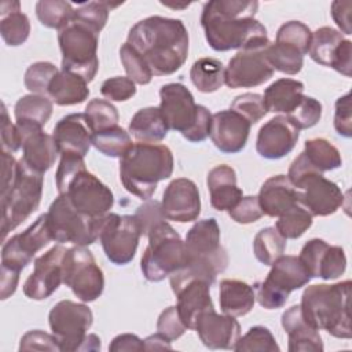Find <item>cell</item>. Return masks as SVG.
Here are the masks:
<instances>
[{"label": "cell", "mask_w": 352, "mask_h": 352, "mask_svg": "<svg viewBox=\"0 0 352 352\" xmlns=\"http://www.w3.org/2000/svg\"><path fill=\"white\" fill-rule=\"evenodd\" d=\"M257 8L256 0H210L205 3L201 26L209 47L223 52L270 43L265 26L254 18Z\"/></svg>", "instance_id": "obj_1"}, {"label": "cell", "mask_w": 352, "mask_h": 352, "mask_svg": "<svg viewBox=\"0 0 352 352\" xmlns=\"http://www.w3.org/2000/svg\"><path fill=\"white\" fill-rule=\"evenodd\" d=\"M188 32L180 19L161 15L136 22L126 43L144 59L153 76L177 72L188 56Z\"/></svg>", "instance_id": "obj_2"}, {"label": "cell", "mask_w": 352, "mask_h": 352, "mask_svg": "<svg viewBox=\"0 0 352 352\" xmlns=\"http://www.w3.org/2000/svg\"><path fill=\"white\" fill-rule=\"evenodd\" d=\"M173 154L165 144L135 143L120 158V180L124 188L147 201L157 184L173 173Z\"/></svg>", "instance_id": "obj_3"}, {"label": "cell", "mask_w": 352, "mask_h": 352, "mask_svg": "<svg viewBox=\"0 0 352 352\" xmlns=\"http://www.w3.org/2000/svg\"><path fill=\"white\" fill-rule=\"evenodd\" d=\"M351 286L349 279L333 285L308 286L298 304L302 318L316 330H326L337 338H351Z\"/></svg>", "instance_id": "obj_4"}, {"label": "cell", "mask_w": 352, "mask_h": 352, "mask_svg": "<svg viewBox=\"0 0 352 352\" xmlns=\"http://www.w3.org/2000/svg\"><path fill=\"white\" fill-rule=\"evenodd\" d=\"M184 248L186 264L169 279L198 278L213 285L228 265V254L220 243V227L213 217L199 220L188 230Z\"/></svg>", "instance_id": "obj_5"}, {"label": "cell", "mask_w": 352, "mask_h": 352, "mask_svg": "<svg viewBox=\"0 0 352 352\" xmlns=\"http://www.w3.org/2000/svg\"><path fill=\"white\" fill-rule=\"evenodd\" d=\"M287 179L298 190L300 204L312 216H330L344 204L345 198L341 188L316 170L304 153H300L290 164Z\"/></svg>", "instance_id": "obj_6"}, {"label": "cell", "mask_w": 352, "mask_h": 352, "mask_svg": "<svg viewBox=\"0 0 352 352\" xmlns=\"http://www.w3.org/2000/svg\"><path fill=\"white\" fill-rule=\"evenodd\" d=\"M44 175L30 169L22 160L16 164L15 179L0 192L1 199V235L6 241L8 232L21 226L40 205Z\"/></svg>", "instance_id": "obj_7"}, {"label": "cell", "mask_w": 352, "mask_h": 352, "mask_svg": "<svg viewBox=\"0 0 352 352\" xmlns=\"http://www.w3.org/2000/svg\"><path fill=\"white\" fill-rule=\"evenodd\" d=\"M148 245L140 260V270L148 282H161L184 267V241L165 220L147 234Z\"/></svg>", "instance_id": "obj_8"}, {"label": "cell", "mask_w": 352, "mask_h": 352, "mask_svg": "<svg viewBox=\"0 0 352 352\" xmlns=\"http://www.w3.org/2000/svg\"><path fill=\"white\" fill-rule=\"evenodd\" d=\"M45 214L48 230L55 242L89 246L99 239L103 216L95 219L80 213L63 194L54 199Z\"/></svg>", "instance_id": "obj_9"}, {"label": "cell", "mask_w": 352, "mask_h": 352, "mask_svg": "<svg viewBox=\"0 0 352 352\" xmlns=\"http://www.w3.org/2000/svg\"><path fill=\"white\" fill-rule=\"evenodd\" d=\"M58 43L62 52V70L78 74L91 82L99 69V34L72 19L66 28L59 30Z\"/></svg>", "instance_id": "obj_10"}, {"label": "cell", "mask_w": 352, "mask_h": 352, "mask_svg": "<svg viewBox=\"0 0 352 352\" xmlns=\"http://www.w3.org/2000/svg\"><path fill=\"white\" fill-rule=\"evenodd\" d=\"M311 275L296 256L282 254L271 264V270L263 282L254 285V294L265 309L282 308L293 290L308 285Z\"/></svg>", "instance_id": "obj_11"}, {"label": "cell", "mask_w": 352, "mask_h": 352, "mask_svg": "<svg viewBox=\"0 0 352 352\" xmlns=\"http://www.w3.org/2000/svg\"><path fill=\"white\" fill-rule=\"evenodd\" d=\"M92 322L94 315L91 308L72 300L56 302L48 315L51 333L56 338L59 351L62 352L82 351Z\"/></svg>", "instance_id": "obj_12"}, {"label": "cell", "mask_w": 352, "mask_h": 352, "mask_svg": "<svg viewBox=\"0 0 352 352\" xmlns=\"http://www.w3.org/2000/svg\"><path fill=\"white\" fill-rule=\"evenodd\" d=\"M63 283L82 302L99 298L104 289V276L95 257L85 246H74L66 250L63 258Z\"/></svg>", "instance_id": "obj_13"}, {"label": "cell", "mask_w": 352, "mask_h": 352, "mask_svg": "<svg viewBox=\"0 0 352 352\" xmlns=\"http://www.w3.org/2000/svg\"><path fill=\"white\" fill-rule=\"evenodd\" d=\"M142 236L140 226L132 214L107 213L103 216L99 241L106 257L116 265L129 264Z\"/></svg>", "instance_id": "obj_14"}, {"label": "cell", "mask_w": 352, "mask_h": 352, "mask_svg": "<svg viewBox=\"0 0 352 352\" xmlns=\"http://www.w3.org/2000/svg\"><path fill=\"white\" fill-rule=\"evenodd\" d=\"M270 43L239 50L228 60L224 70V84L235 89L253 88L267 82L275 72L267 58V47Z\"/></svg>", "instance_id": "obj_15"}, {"label": "cell", "mask_w": 352, "mask_h": 352, "mask_svg": "<svg viewBox=\"0 0 352 352\" xmlns=\"http://www.w3.org/2000/svg\"><path fill=\"white\" fill-rule=\"evenodd\" d=\"M52 241L47 214H41L25 231L12 235L3 243L1 267L21 272L48 242Z\"/></svg>", "instance_id": "obj_16"}, {"label": "cell", "mask_w": 352, "mask_h": 352, "mask_svg": "<svg viewBox=\"0 0 352 352\" xmlns=\"http://www.w3.org/2000/svg\"><path fill=\"white\" fill-rule=\"evenodd\" d=\"M63 195L80 213L95 219L107 214L114 205L111 190L87 169L74 176Z\"/></svg>", "instance_id": "obj_17"}, {"label": "cell", "mask_w": 352, "mask_h": 352, "mask_svg": "<svg viewBox=\"0 0 352 352\" xmlns=\"http://www.w3.org/2000/svg\"><path fill=\"white\" fill-rule=\"evenodd\" d=\"M160 111L169 129L183 138L192 131L202 104H197L190 89L182 82H169L160 89Z\"/></svg>", "instance_id": "obj_18"}, {"label": "cell", "mask_w": 352, "mask_h": 352, "mask_svg": "<svg viewBox=\"0 0 352 352\" xmlns=\"http://www.w3.org/2000/svg\"><path fill=\"white\" fill-rule=\"evenodd\" d=\"M66 250L59 243L36 258L33 272L23 283V293L28 298L41 301L58 290L63 283V258Z\"/></svg>", "instance_id": "obj_19"}, {"label": "cell", "mask_w": 352, "mask_h": 352, "mask_svg": "<svg viewBox=\"0 0 352 352\" xmlns=\"http://www.w3.org/2000/svg\"><path fill=\"white\" fill-rule=\"evenodd\" d=\"M300 261L311 278L331 280L340 278L346 270V256L341 246L329 245L320 238H312L302 246Z\"/></svg>", "instance_id": "obj_20"}, {"label": "cell", "mask_w": 352, "mask_h": 352, "mask_svg": "<svg viewBox=\"0 0 352 352\" xmlns=\"http://www.w3.org/2000/svg\"><path fill=\"white\" fill-rule=\"evenodd\" d=\"M22 148V161L33 170L45 173L52 168L59 154L52 135L43 131L41 126L16 121L15 122Z\"/></svg>", "instance_id": "obj_21"}, {"label": "cell", "mask_w": 352, "mask_h": 352, "mask_svg": "<svg viewBox=\"0 0 352 352\" xmlns=\"http://www.w3.org/2000/svg\"><path fill=\"white\" fill-rule=\"evenodd\" d=\"M172 292L177 298V312L187 330H194L197 318L209 309H214L210 286L206 280L198 278L169 279Z\"/></svg>", "instance_id": "obj_22"}, {"label": "cell", "mask_w": 352, "mask_h": 352, "mask_svg": "<svg viewBox=\"0 0 352 352\" xmlns=\"http://www.w3.org/2000/svg\"><path fill=\"white\" fill-rule=\"evenodd\" d=\"M162 212L166 220L190 223L201 213V198L197 184L186 177L172 180L162 194Z\"/></svg>", "instance_id": "obj_23"}, {"label": "cell", "mask_w": 352, "mask_h": 352, "mask_svg": "<svg viewBox=\"0 0 352 352\" xmlns=\"http://www.w3.org/2000/svg\"><path fill=\"white\" fill-rule=\"evenodd\" d=\"M300 129L286 116H276L258 131L256 150L265 160H280L297 144Z\"/></svg>", "instance_id": "obj_24"}, {"label": "cell", "mask_w": 352, "mask_h": 352, "mask_svg": "<svg viewBox=\"0 0 352 352\" xmlns=\"http://www.w3.org/2000/svg\"><path fill=\"white\" fill-rule=\"evenodd\" d=\"M252 124L239 113L228 109L212 114L209 136L217 150L224 154H236L248 143Z\"/></svg>", "instance_id": "obj_25"}, {"label": "cell", "mask_w": 352, "mask_h": 352, "mask_svg": "<svg viewBox=\"0 0 352 352\" xmlns=\"http://www.w3.org/2000/svg\"><path fill=\"white\" fill-rule=\"evenodd\" d=\"M194 330L209 349H232L241 336V326L231 315H220L214 309L202 312L195 322Z\"/></svg>", "instance_id": "obj_26"}, {"label": "cell", "mask_w": 352, "mask_h": 352, "mask_svg": "<svg viewBox=\"0 0 352 352\" xmlns=\"http://www.w3.org/2000/svg\"><path fill=\"white\" fill-rule=\"evenodd\" d=\"M59 154L85 157L92 146L94 131L84 113H72L62 117L52 131Z\"/></svg>", "instance_id": "obj_27"}, {"label": "cell", "mask_w": 352, "mask_h": 352, "mask_svg": "<svg viewBox=\"0 0 352 352\" xmlns=\"http://www.w3.org/2000/svg\"><path fill=\"white\" fill-rule=\"evenodd\" d=\"M260 208L265 216L279 217L297 204L298 190L290 183L286 175H276L267 179L257 195Z\"/></svg>", "instance_id": "obj_28"}, {"label": "cell", "mask_w": 352, "mask_h": 352, "mask_svg": "<svg viewBox=\"0 0 352 352\" xmlns=\"http://www.w3.org/2000/svg\"><path fill=\"white\" fill-rule=\"evenodd\" d=\"M282 327L287 334L290 352H322L323 341L316 329L304 318L300 305H292L282 314Z\"/></svg>", "instance_id": "obj_29"}, {"label": "cell", "mask_w": 352, "mask_h": 352, "mask_svg": "<svg viewBox=\"0 0 352 352\" xmlns=\"http://www.w3.org/2000/svg\"><path fill=\"white\" fill-rule=\"evenodd\" d=\"M210 194V205L219 210H230L243 197V191L236 184V173L230 165L221 164L212 168L206 177Z\"/></svg>", "instance_id": "obj_30"}, {"label": "cell", "mask_w": 352, "mask_h": 352, "mask_svg": "<svg viewBox=\"0 0 352 352\" xmlns=\"http://www.w3.org/2000/svg\"><path fill=\"white\" fill-rule=\"evenodd\" d=\"M219 302L223 314L234 318L243 316L254 307V289L239 279H223L220 282Z\"/></svg>", "instance_id": "obj_31"}, {"label": "cell", "mask_w": 352, "mask_h": 352, "mask_svg": "<svg viewBox=\"0 0 352 352\" xmlns=\"http://www.w3.org/2000/svg\"><path fill=\"white\" fill-rule=\"evenodd\" d=\"M89 96L88 82L78 74L59 70L48 87V98L58 106H74Z\"/></svg>", "instance_id": "obj_32"}, {"label": "cell", "mask_w": 352, "mask_h": 352, "mask_svg": "<svg viewBox=\"0 0 352 352\" xmlns=\"http://www.w3.org/2000/svg\"><path fill=\"white\" fill-rule=\"evenodd\" d=\"M304 96V84L293 78L275 80L264 91V104L270 113L290 114Z\"/></svg>", "instance_id": "obj_33"}, {"label": "cell", "mask_w": 352, "mask_h": 352, "mask_svg": "<svg viewBox=\"0 0 352 352\" xmlns=\"http://www.w3.org/2000/svg\"><path fill=\"white\" fill-rule=\"evenodd\" d=\"M168 131L160 107L154 106L138 110L129 122V135L139 143H158L166 138Z\"/></svg>", "instance_id": "obj_34"}, {"label": "cell", "mask_w": 352, "mask_h": 352, "mask_svg": "<svg viewBox=\"0 0 352 352\" xmlns=\"http://www.w3.org/2000/svg\"><path fill=\"white\" fill-rule=\"evenodd\" d=\"M0 16V33L4 43L10 47L22 45L30 34V21L21 11L19 1H1Z\"/></svg>", "instance_id": "obj_35"}, {"label": "cell", "mask_w": 352, "mask_h": 352, "mask_svg": "<svg viewBox=\"0 0 352 352\" xmlns=\"http://www.w3.org/2000/svg\"><path fill=\"white\" fill-rule=\"evenodd\" d=\"M344 40L345 37L340 30L330 26H322L312 33L308 54L318 65L331 67Z\"/></svg>", "instance_id": "obj_36"}, {"label": "cell", "mask_w": 352, "mask_h": 352, "mask_svg": "<svg viewBox=\"0 0 352 352\" xmlns=\"http://www.w3.org/2000/svg\"><path fill=\"white\" fill-rule=\"evenodd\" d=\"M224 70L226 67L219 59L205 56L192 63L190 78L199 92L212 94L220 89L224 84Z\"/></svg>", "instance_id": "obj_37"}, {"label": "cell", "mask_w": 352, "mask_h": 352, "mask_svg": "<svg viewBox=\"0 0 352 352\" xmlns=\"http://www.w3.org/2000/svg\"><path fill=\"white\" fill-rule=\"evenodd\" d=\"M52 100L48 96L29 94L18 99L14 107L15 120L44 126L52 116Z\"/></svg>", "instance_id": "obj_38"}, {"label": "cell", "mask_w": 352, "mask_h": 352, "mask_svg": "<svg viewBox=\"0 0 352 352\" xmlns=\"http://www.w3.org/2000/svg\"><path fill=\"white\" fill-rule=\"evenodd\" d=\"M309 164L319 172H329L342 165V158L338 148L327 139L314 138L304 143L302 151Z\"/></svg>", "instance_id": "obj_39"}, {"label": "cell", "mask_w": 352, "mask_h": 352, "mask_svg": "<svg viewBox=\"0 0 352 352\" xmlns=\"http://www.w3.org/2000/svg\"><path fill=\"white\" fill-rule=\"evenodd\" d=\"M132 139L129 132L116 125L94 133L92 146L106 157L121 158L131 147Z\"/></svg>", "instance_id": "obj_40"}, {"label": "cell", "mask_w": 352, "mask_h": 352, "mask_svg": "<svg viewBox=\"0 0 352 352\" xmlns=\"http://www.w3.org/2000/svg\"><path fill=\"white\" fill-rule=\"evenodd\" d=\"M286 241L275 227H265L253 239V253L261 264L271 265L285 253Z\"/></svg>", "instance_id": "obj_41"}, {"label": "cell", "mask_w": 352, "mask_h": 352, "mask_svg": "<svg viewBox=\"0 0 352 352\" xmlns=\"http://www.w3.org/2000/svg\"><path fill=\"white\" fill-rule=\"evenodd\" d=\"M36 15L43 26L62 30L72 22L74 10L69 1L40 0L36 4Z\"/></svg>", "instance_id": "obj_42"}, {"label": "cell", "mask_w": 352, "mask_h": 352, "mask_svg": "<svg viewBox=\"0 0 352 352\" xmlns=\"http://www.w3.org/2000/svg\"><path fill=\"white\" fill-rule=\"evenodd\" d=\"M267 58L274 70L289 76L297 74L304 66V55L298 50L276 41L267 47Z\"/></svg>", "instance_id": "obj_43"}, {"label": "cell", "mask_w": 352, "mask_h": 352, "mask_svg": "<svg viewBox=\"0 0 352 352\" xmlns=\"http://www.w3.org/2000/svg\"><path fill=\"white\" fill-rule=\"evenodd\" d=\"M314 216L301 205L297 204L276 220L275 228L285 239H297L312 226Z\"/></svg>", "instance_id": "obj_44"}, {"label": "cell", "mask_w": 352, "mask_h": 352, "mask_svg": "<svg viewBox=\"0 0 352 352\" xmlns=\"http://www.w3.org/2000/svg\"><path fill=\"white\" fill-rule=\"evenodd\" d=\"M236 352H279L280 348L265 326H253L242 337H239L232 348Z\"/></svg>", "instance_id": "obj_45"}, {"label": "cell", "mask_w": 352, "mask_h": 352, "mask_svg": "<svg viewBox=\"0 0 352 352\" xmlns=\"http://www.w3.org/2000/svg\"><path fill=\"white\" fill-rule=\"evenodd\" d=\"M120 3H110V1H89L84 3L81 7L74 10L73 21L82 23L96 32L98 34L106 26L109 12L118 7Z\"/></svg>", "instance_id": "obj_46"}, {"label": "cell", "mask_w": 352, "mask_h": 352, "mask_svg": "<svg viewBox=\"0 0 352 352\" xmlns=\"http://www.w3.org/2000/svg\"><path fill=\"white\" fill-rule=\"evenodd\" d=\"M94 133L118 125V111L113 103L106 99H92L84 111Z\"/></svg>", "instance_id": "obj_47"}, {"label": "cell", "mask_w": 352, "mask_h": 352, "mask_svg": "<svg viewBox=\"0 0 352 352\" xmlns=\"http://www.w3.org/2000/svg\"><path fill=\"white\" fill-rule=\"evenodd\" d=\"M58 67L51 62H34L25 72L23 84L32 94L48 96V87L58 73Z\"/></svg>", "instance_id": "obj_48"}, {"label": "cell", "mask_w": 352, "mask_h": 352, "mask_svg": "<svg viewBox=\"0 0 352 352\" xmlns=\"http://www.w3.org/2000/svg\"><path fill=\"white\" fill-rule=\"evenodd\" d=\"M311 38L312 32L305 23L300 21H289L278 29L275 41L294 47L302 55H307L309 51Z\"/></svg>", "instance_id": "obj_49"}, {"label": "cell", "mask_w": 352, "mask_h": 352, "mask_svg": "<svg viewBox=\"0 0 352 352\" xmlns=\"http://www.w3.org/2000/svg\"><path fill=\"white\" fill-rule=\"evenodd\" d=\"M120 59L125 69L126 76L135 82L140 85H146L151 81L153 73L148 69L144 59L128 44L124 43L120 48Z\"/></svg>", "instance_id": "obj_50"}, {"label": "cell", "mask_w": 352, "mask_h": 352, "mask_svg": "<svg viewBox=\"0 0 352 352\" xmlns=\"http://www.w3.org/2000/svg\"><path fill=\"white\" fill-rule=\"evenodd\" d=\"M322 103L318 99L304 95L297 107L286 117L301 131L315 126L322 118Z\"/></svg>", "instance_id": "obj_51"}, {"label": "cell", "mask_w": 352, "mask_h": 352, "mask_svg": "<svg viewBox=\"0 0 352 352\" xmlns=\"http://www.w3.org/2000/svg\"><path fill=\"white\" fill-rule=\"evenodd\" d=\"M230 109L243 116L250 124L258 122L268 113L265 109L263 96L260 94H252V92L238 95L232 100Z\"/></svg>", "instance_id": "obj_52"}, {"label": "cell", "mask_w": 352, "mask_h": 352, "mask_svg": "<svg viewBox=\"0 0 352 352\" xmlns=\"http://www.w3.org/2000/svg\"><path fill=\"white\" fill-rule=\"evenodd\" d=\"M87 169L84 157L77 154H60V161L55 173V183L59 194H63L69 183L77 173Z\"/></svg>", "instance_id": "obj_53"}, {"label": "cell", "mask_w": 352, "mask_h": 352, "mask_svg": "<svg viewBox=\"0 0 352 352\" xmlns=\"http://www.w3.org/2000/svg\"><path fill=\"white\" fill-rule=\"evenodd\" d=\"M100 94L109 102H125L136 94V85L129 77L116 76L102 82Z\"/></svg>", "instance_id": "obj_54"}, {"label": "cell", "mask_w": 352, "mask_h": 352, "mask_svg": "<svg viewBox=\"0 0 352 352\" xmlns=\"http://www.w3.org/2000/svg\"><path fill=\"white\" fill-rule=\"evenodd\" d=\"M157 330L169 341L177 340L186 333L187 327L183 323L176 305L168 307L160 314L157 320Z\"/></svg>", "instance_id": "obj_55"}, {"label": "cell", "mask_w": 352, "mask_h": 352, "mask_svg": "<svg viewBox=\"0 0 352 352\" xmlns=\"http://www.w3.org/2000/svg\"><path fill=\"white\" fill-rule=\"evenodd\" d=\"M230 217L238 224H250L263 217V210L260 208L258 199L254 195L242 197L238 204L228 210Z\"/></svg>", "instance_id": "obj_56"}, {"label": "cell", "mask_w": 352, "mask_h": 352, "mask_svg": "<svg viewBox=\"0 0 352 352\" xmlns=\"http://www.w3.org/2000/svg\"><path fill=\"white\" fill-rule=\"evenodd\" d=\"M133 216L136 217V220L140 226L142 235H147L151 228H154L155 226H158L160 223L166 220V217L162 212L161 202H158L155 199H147L144 204H142L136 209Z\"/></svg>", "instance_id": "obj_57"}, {"label": "cell", "mask_w": 352, "mask_h": 352, "mask_svg": "<svg viewBox=\"0 0 352 352\" xmlns=\"http://www.w3.org/2000/svg\"><path fill=\"white\" fill-rule=\"evenodd\" d=\"M19 351H59L56 338L54 334H48L43 330H30L25 333L19 342Z\"/></svg>", "instance_id": "obj_58"}, {"label": "cell", "mask_w": 352, "mask_h": 352, "mask_svg": "<svg viewBox=\"0 0 352 352\" xmlns=\"http://www.w3.org/2000/svg\"><path fill=\"white\" fill-rule=\"evenodd\" d=\"M334 128L342 138L352 136V110H351V92L340 96L336 100Z\"/></svg>", "instance_id": "obj_59"}, {"label": "cell", "mask_w": 352, "mask_h": 352, "mask_svg": "<svg viewBox=\"0 0 352 352\" xmlns=\"http://www.w3.org/2000/svg\"><path fill=\"white\" fill-rule=\"evenodd\" d=\"M1 148L4 153L14 154L21 148V138L16 125L11 122L7 106L1 104Z\"/></svg>", "instance_id": "obj_60"}, {"label": "cell", "mask_w": 352, "mask_h": 352, "mask_svg": "<svg viewBox=\"0 0 352 352\" xmlns=\"http://www.w3.org/2000/svg\"><path fill=\"white\" fill-rule=\"evenodd\" d=\"M351 10H352V1H333L331 3V16L337 26L340 28V32L342 34L349 36L352 33L351 28Z\"/></svg>", "instance_id": "obj_61"}, {"label": "cell", "mask_w": 352, "mask_h": 352, "mask_svg": "<svg viewBox=\"0 0 352 352\" xmlns=\"http://www.w3.org/2000/svg\"><path fill=\"white\" fill-rule=\"evenodd\" d=\"M109 351H111V352L144 351V341L132 333L118 334L111 340V342L109 345Z\"/></svg>", "instance_id": "obj_62"}, {"label": "cell", "mask_w": 352, "mask_h": 352, "mask_svg": "<svg viewBox=\"0 0 352 352\" xmlns=\"http://www.w3.org/2000/svg\"><path fill=\"white\" fill-rule=\"evenodd\" d=\"M19 274L21 272L1 267V275H0V298L1 300H7L15 293L19 282Z\"/></svg>", "instance_id": "obj_63"}, {"label": "cell", "mask_w": 352, "mask_h": 352, "mask_svg": "<svg viewBox=\"0 0 352 352\" xmlns=\"http://www.w3.org/2000/svg\"><path fill=\"white\" fill-rule=\"evenodd\" d=\"M144 341V351H162V349H172L170 341L165 338L162 334H151Z\"/></svg>", "instance_id": "obj_64"}]
</instances>
